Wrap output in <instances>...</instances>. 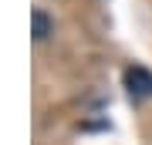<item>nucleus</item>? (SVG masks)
<instances>
[{
    "instance_id": "1",
    "label": "nucleus",
    "mask_w": 152,
    "mask_h": 145,
    "mask_svg": "<svg viewBox=\"0 0 152 145\" xmlns=\"http://www.w3.org/2000/svg\"><path fill=\"white\" fill-rule=\"evenodd\" d=\"M125 85L135 98H152V71L145 68H129L125 71Z\"/></svg>"
},
{
    "instance_id": "2",
    "label": "nucleus",
    "mask_w": 152,
    "mask_h": 145,
    "mask_svg": "<svg viewBox=\"0 0 152 145\" xmlns=\"http://www.w3.org/2000/svg\"><path fill=\"white\" fill-rule=\"evenodd\" d=\"M31 20H34V37H37V41H44V37L51 34V20H48V14L34 10V17H31Z\"/></svg>"
}]
</instances>
